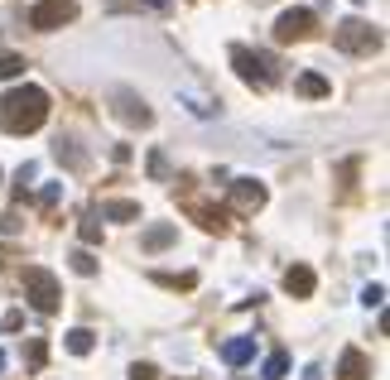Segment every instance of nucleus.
<instances>
[{
  "mask_svg": "<svg viewBox=\"0 0 390 380\" xmlns=\"http://www.w3.org/2000/svg\"><path fill=\"white\" fill-rule=\"evenodd\" d=\"M49 121V92L44 87H15L0 97V130L10 135H29Z\"/></svg>",
  "mask_w": 390,
  "mask_h": 380,
  "instance_id": "obj_1",
  "label": "nucleus"
},
{
  "mask_svg": "<svg viewBox=\"0 0 390 380\" xmlns=\"http://www.w3.org/2000/svg\"><path fill=\"white\" fill-rule=\"evenodd\" d=\"M231 68H236V78L246 82V87H270V82L279 78V63L270 54H255V49H246V44H236L231 49Z\"/></svg>",
  "mask_w": 390,
  "mask_h": 380,
  "instance_id": "obj_2",
  "label": "nucleus"
},
{
  "mask_svg": "<svg viewBox=\"0 0 390 380\" xmlns=\"http://www.w3.org/2000/svg\"><path fill=\"white\" fill-rule=\"evenodd\" d=\"M25 299L39 308V313H58V299H63V284H58L54 270H44V265H25Z\"/></svg>",
  "mask_w": 390,
  "mask_h": 380,
  "instance_id": "obj_3",
  "label": "nucleus"
},
{
  "mask_svg": "<svg viewBox=\"0 0 390 380\" xmlns=\"http://www.w3.org/2000/svg\"><path fill=\"white\" fill-rule=\"evenodd\" d=\"M333 44L342 54H376V49H381V29L366 25V20H342V25L333 29Z\"/></svg>",
  "mask_w": 390,
  "mask_h": 380,
  "instance_id": "obj_4",
  "label": "nucleus"
},
{
  "mask_svg": "<svg viewBox=\"0 0 390 380\" xmlns=\"http://www.w3.org/2000/svg\"><path fill=\"white\" fill-rule=\"evenodd\" d=\"M78 20V0H39L34 10H29V29H39V34H49V29H63Z\"/></svg>",
  "mask_w": 390,
  "mask_h": 380,
  "instance_id": "obj_5",
  "label": "nucleus"
},
{
  "mask_svg": "<svg viewBox=\"0 0 390 380\" xmlns=\"http://www.w3.org/2000/svg\"><path fill=\"white\" fill-rule=\"evenodd\" d=\"M318 29V20H313V10H304V5H294V10H284L275 20V44H299V39H308Z\"/></svg>",
  "mask_w": 390,
  "mask_h": 380,
  "instance_id": "obj_6",
  "label": "nucleus"
},
{
  "mask_svg": "<svg viewBox=\"0 0 390 380\" xmlns=\"http://www.w3.org/2000/svg\"><path fill=\"white\" fill-rule=\"evenodd\" d=\"M226 202H231L236 212H260V207H265V188H260L255 178H236V183L226 188Z\"/></svg>",
  "mask_w": 390,
  "mask_h": 380,
  "instance_id": "obj_7",
  "label": "nucleus"
},
{
  "mask_svg": "<svg viewBox=\"0 0 390 380\" xmlns=\"http://www.w3.org/2000/svg\"><path fill=\"white\" fill-rule=\"evenodd\" d=\"M111 102H116V121H126V125H140V130H145V125L154 121V111L145 106L135 92H116Z\"/></svg>",
  "mask_w": 390,
  "mask_h": 380,
  "instance_id": "obj_8",
  "label": "nucleus"
},
{
  "mask_svg": "<svg viewBox=\"0 0 390 380\" xmlns=\"http://www.w3.org/2000/svg\"><path fill=\"white\" fill-rule=\"evenodd\" d=\"M178 241V226L173 221H154V226H145V236H140V250H164V245Z\"/></svg>",
  "mask_w": 390,
  "mask_h": 380,
  "instance_id": "obj_9",
  "label": "nucleus"
},
{
  "mask_svg": "<svg viewBox=\"0 0 390 380\" xmlns=\"http://www.w3.org/2000/svg\"><path fill=\"white\" fill-rule=\"evenodd\" d=\"M313 284H318V279H313L308 265H289V270H284V294H294V299H308Z\"/></svg>",
  "mask_w": 390,
  "mask_h": 380,
  "instance_id": "obj_10",
  "label": "nucleus"
},
{
  "mask_svg": "<svg viewBox=\"0 0 390 380\" xmlns=\"http://www.w3.org/2000/svg\"><path fill=\"white\" fill-rule=\"evenodd\" d=\"M294 92H299V97H308V102H323V97H333V82L323 78V73H299Z\"/></svg>",
  "mask_w": 390,
  "mask_h": 380,
  "instance_id": "obj_11",
  "label": "nucleus"
},
{
  "mask_svg": "<svg viewBox=\"0 0 390 380\" xmlns=\"http://www.w3.org/2000/svg\"><path fill=\"white\" fill-rule=\"evenodd\" d=\"M188 212L197 217L202 231H226V207H207V202H188Z\"/></svg>",
  "mask_w": 390,
  "mask_h": 380,
  "instance_id": "obj_12",
  "label": "nucleus"
},
{
  "mask_svg": "<svg viewBox=\"0 0 390 380\" xmlns=\"http://www.w3.org/2000/svg\"><path fill=\"white\" fill-rule=\"evenodd\" d=\"M337 371H342V380H366V376H371V361H366V352L347 347V352H342V366H337Z\"/></svg>",
  "mask_w": 390,
  "mask_h": 380,
  "instance_id": "obj_13",
  "label": "nucleus"
},
{
  "mask_svg": "<svg viewBox=\"0 0 390 380\" xmlns=\"http://www.w3.org/2000/svg\"><path fill=\"white\" fill-rule=\"evenodd\" d=\"M178 97L188 102V111H193V116H217V106H222L217 97H207V92H197V87H183Z\"/></svg>",
  "mask_w": 390,
  "mask_h": 380,
  "instance_id": "obj_14",
  "label": "nucleus"
},
{
  "mask_svg": "<svg viewBox=\"0 0 390 380\" xmlns=\"http://www.w3.org/2000/svg\"><path fill=\"white\" fill-rule=\"evenodd\" d=\"M251 356H255V342H251V337H231V342L222 347V361H226V366H246Z\"/></svg>",
  "mask_w": 390,
  "mask_h": 380,
  "instance_id": "obj_15",
  "label": "nucleus"
},
{
  "mask_svg": "<svg viewBox=\"0 0 390 380\" xmlns=\"http://www.w3.org/2000/svg\"><path fill=\"white\" fill-rule=\"evenodd\" d=\"M102 217H111V221H140V202H126V197L102 202Z\"/></svg>",
  "mask_w": 390,
  "mask_h": 380,
  "instance_id": "obj_16",
  "label": "nucleus"
},
{
  "mask_svg": "<svg viewBox=\"0 0 390 380\" xmlns=\"http://www.w3.org/2000/svg\"><path fill=\"white\" fill-rule=\"evenodd\" d=\"M54 159L68 164V168H87V154L73 145V140H58V145H54Z\"/></svg>",
  "mask_w": 390,
  "mask_h": 380,
  "instance_id": "obj_17",
  "label": "nucleus"
},
{
  "mask_svg": "<svg viewBox=\"0 0 390 380\" xmlns=\"http://www.w3.org/2000/svg\"><path fill=\"white\" fill-rule=\"evenodd\" d=\"M25 58L20 54H0V82H15V78H25Z\"/></svg>",
  "mask_w": 390,
  "mask_h": 380,
  "instance_id": "obj_18",
  "label": "nucleus"
},
{
  "mask_svg": "<svg viewBox=\"0 0 390 380\" xmlns=\"http://www.w3.org/2000/svg\"><path fill=\"white\" fill-rule=\"evenodd\" d=\"M92 347H97V337H92L87 327H73V332H68V352L73 356H87Z\"/></svg>",
  "mask_w": 390,
  "mask_h": 380,
  "instance_id": "obj_19",
  "label": "nucleus"
},
{
  "mask_svg": "<svg viewBox=\"0 0 390 380\" xmlns=\"http://www.w3.org/2000/svg\"><path fill=\"white\" fill-rule=\"evenodd\" d=\"M260 376H265V380H284V376H289V356H284V352L265 356V366H260Z\"/></svg>",
  "mask_w": 390,
  "mask_h": 380,
  "instance_id": "obj_20",
  "label": "nucleus"
},
{
  "mask_svg": "<svg viewBox=\"0 0 390 380\" xmlns=\"http://www.w3.org/2000/svg\"><path fill=\"white\" fill-rule=\"evenodd\" d=\"M111 10H169L173 0H106Z\"/></svg>",
  "mask_w": 390,
  "mask_h": 380,
  "instance_id": "obj_21",
  "label": "nucleus"
},
{
  "mask_svg": "<svg viewBox=\"0 0 390 380\" xmlns=\"http://www.w3.org/2000/svg\"><path fill=\"white\" fill-rule=\"evenodd\" d=\"M78 236H83V245H97V241H102V221H97V217H83Z\"/></svg>",
  "mask_w": 390,
  "mask_h": 380,
  "instance_id": "obj_22",
  "label": "nucleus"
},
{
  "mask_svg": "<svg viewBox=\"0 0 390 380\" xmlns=\"http://www.w3.org/2000/svg\"><path fill=\"white\" fill-rule=\"evenodd\" d=\"M68 260H73V270H78V274H97V260H92V250H73Z\"/></svg>",
  "mask_w": 390,
  "mask_h": 380,
  "instance_id": "obj_23",
  "label": "nucleus"
},
{
  "mask_svg": "<svg viewBox=\"0 0 390 380\" xmlns=\"http://www.w3.org/2000/svg\"><path fill=\"white\" fill-rule=\"evenodd\" d=\"M362 303H366V308H381V303H386V284H366Z\"/></svg>",
  "mask_w": 390,
  "mask_h": 380,
  "instance_id": "obj_24",
  "label": "nucleus"
},
{
  "mask_svg": "<svg viewBox=\"0 0 390 380\" xmlns=\"http://www.w3.org/2000/svg\"><path fill=\"white\" fill-rule=\"evenodd\" d=\"M150 178H169V159L159 154V149L150 154Z\"/></svg>",
  "mask_w": 390,
  "mask_h": 380,
  "instance_id": "obj_25",
  "label": "nucleus"
},
{
  "mask_svg": "<svg viewBox=\"0 0 390 380\" xmlns=\"http://www.w3.org/2000/svg\"><path fill=\"white\" fill-rule=\"evenodd\" d=\"M44 356H49V347H44V342H39V337H34V342H29V366H34V371H39V366H44Z\"/></svg>",
  "mask_w": 390,
  "mask_h": 380,
  "instance_id": "obj_26",
  "label": "nucleus"
},
{
  "mask_svg": "<svg viewBox=\"0 0 390 380\" xmlns=\"http://www.w3.org/2000/svg\"><path fill=\"white\" fill-rule=\"evenodd\" d=\"M58 197H63V183H49V188L39 192V207H54Z\"/></svg>",
  "mask_w": 390,
  "mask_h": 380,
  "instance_id": "obj_27",
  "label": "nucleus"
},
{
  "mask_svg": "<svg viewBox=\"0 0 390 380\" xmlns=\"http://www.w3.org/2000/svg\"><path fill=\"white\" fill-rule=\"evenodd\" d=\"M130 380H159V371H154V366H150V361H140L135 371H130Z\"/></svg>",
  "mask_w": 390,
  "mask_h": 380,
  "instance_id": "obj_28",
  "label": "nucleus"
},
{
  "mask_svg": "<svg viewBox=\"0 0 390 380\" xmlns=\"http://www.w3.org/2000/svg\"><path fill=\"white\" fill-rule=\"evenodd\" d=\"M304 380H323V371H318V366H308V371H304Z\"/></svg>",
  "mask_w": 390,
  "mask_h": 380,
  "instance_id": "obj_29",
  "label": "nucleus"
},
{
  "mask_svg": "<svg viewBox=\"0 0 390 380\" xmlns=\"http://www.w3.org/2000/svg\"><path fill=\"white\" fill-rule=\"evenodd\" d=\"M5 260H10V245H0V270H5Z\"/></svg>",
  "mask_w": 390,
  "mask_h": 380,
  "instance_id": "obj_30",
  "label": "nucleus"
},
{
  "mask_svg": "<svg viewBox=\"0 0 390 380\" xmlns=\"http://www.w3.org/2000/svg\"><path fill=\"white\" fill-rule=\"evenodd\" d=\"M0 371H5V352H0Z\"/></svg>",
  "mask_w": 390,
  "mask_h": 380,
  "instance_id": "obj_31",
  "label": "nucleus"
}]
</instances>
